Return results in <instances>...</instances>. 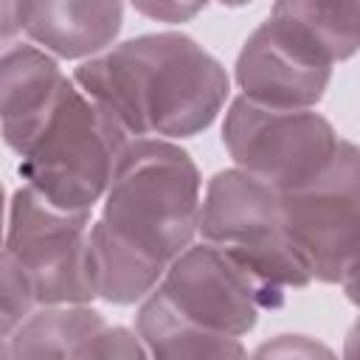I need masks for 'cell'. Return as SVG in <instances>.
Here are the masks:
<instances>
[{
    "instance_id": "6da1fadb",
    "label": "cell",
    "mask_w": 360,
    "mask_h": 360,
    "mask_svg": "<svg viewBox=\"0 0 360 360\" xmlns=\"http://www.w3.org/2000/svg\"><path fill=\"white\" fill-rule=\"evenodd\" d=\"M70 76L129 141L180 143L205 132L231 104L228 70L183 31L124 39Z\"/></svg>"
},
{
    "instance_id": "7a4b0ae2",
    "label": "cell",
    "mask_w": 360,
    "mask_h": 360,
    "mask_svg": "<svg viewBox=\"0 0 360 360\" xmlns=\"http://www.w3.org/2000/svg\"><path fill=\"white\" fill-rule=\"evenodd\" d=\"M202 174L174 141H129L118 158L98 222L166 270L200 239Z\"/></svg>"
},
{
    "instance_id": "3957f363",
    "label": "cell",
    "mask_w": 360,
    "mask_h": 360,
    "mask_svg": "<svg viewBox=\"0 0 360 360\" xmlns=\"http://www.w3.org/2000/svg\"><path fill=\"white\" fill-rule=\"evenodd\" d=\"M200 239L236 262L276 307L287 290L312 284L287 236L281 191L236 166L205 183Z\"/></svg>"
},
{
    "instance_id": "277c9868",
    "label": "cell",
    "mask_w": 360,
    "mask_h": 360,
    "mask_svg": "<svg viewBox=\"0 0 360 360\" xmlns=\"http://www.w3.org/2000/svg\"><path fill=\"white\" fill-rule=\"evenodd\" d=\"M129 138L76 87L70 84L31 143L20 158L22 186L65 211L93 214L104 202L118 158Z\"/></svg>"
},
{
    "instance_id": "5b68a950",
    "label": "cell",
    "mask_w": 360,
    "mask_h": 360,
    "mask_svg": "<svg viewBox=\"0 0 360 360\" xmlns=\"http://www.w3.org/2000/svg\"><path fill=\"white\" fill-rule=\"evenodd\" d=\"M93 214L65 211L20 186L8 200L6 248L28 276L39 307H90L98 301L90 264Z\"/></svg>"
},
{
    "instance_id": "8992f818",
    "label": "cell",
    "mask_w": 360,
    "mask_h": 360,
    "mask_svg": "<svg viewBox=\"0 0 360 360\" xmlns=\"http://www.w3.org/2000/svg\"><path fill=\"white\" fill-rule=\"evenodd\" d=\"M287 236L318 284H346L360 267V146L340 138L326 169L281 194Z\"/></svg>"
},
{
    "instance_id": "52a82bcc",
    "label": "cell",
    "mask_w": 360,
    "mask_h": 360,
    "mask_svg": "<svg viewBox=\"0 0 360 360\" xmlns=\"http://www.w3.org/2000/svg\"><path fill=\"white\" fill-rule=\"evenodd\" d=\"M222 146L236 169L284 194L326 169L340 135L318 110H270L233 96L222 115Z\"/></svg>"
},
{
    "instance_id": "ba28073f",
    "label": "cell",
    "mask_w": 360,
    "mask_h": 360,
    "mask_svg": "<svg viewBox=\"0 0 360 360\" xmlns=\"http://www.w3.org/2000/svg\"><path fill=\"white\" fill-rule=\"evenodd\" d=\"M155 292L183 318L233 338L253 332L262 309L276 307L236 262L202 239L172 262Z\"/></svg>"
},
{
    "instance_id": "9c48e42d",
    "label": "cell",
    "mask_w": 360,
    "mask_h": 360,
    "mask_svg": "<svg viewBox=\"0 0 360 360\" xmlns=\"http://www.w3.org/2000/svg\"><path fill=\"white\" fill-rule=\"evenodd\" d=\"M332 70L264 17L236 53L233 82L236 96L253 104L270 110H315L329 90Z\"/></svg>"
},
{
    "instance_id": "30bf717a",
    "label": "cell",
    "mask_w": 360,
    "mask_h": 360,
    "mask_svg": "<svg viewBox=\"0 0 360 360\" xmlns=\"http://www.w3.org/2000/svg\"><path fill=\"white\" fill-rule=\"evenodd\" d=\"M127 6L118 0H14L25 42L56 62H87L118 45Z\"/></svg>"
},
{
    "instance_id": "8fae6325",
    "label": "cell",
    "mask_w": 360,
    "mask_h": 360,
    "mask_svg": "<svg viewBox=\"0 0 360 360\" xmlns=\"http://www.w3.org/2000/svg\"><path fill=\"white\" fill-rule=\"evenodd\" d=\"M70 76L62 65L31 42L3 48L0 56V132L6 146L22 158L53 110L59 107Z\"/></svg>"
},
{
    "instance_id": "7c38bea8",
    "label": "cell",
    "mask_w": 360,
    "mask_h": 360,
    "mask_svg": "<svg viewBox=\"0 0 360 360\" xmlns=\"http://www.w3.org/2000/svg\"><path fill=\"white\" fill-rule=\"evenodd\" d=\"M132 329L143 340L149 360H250L242 338L214 332L183 318L158 292L138 304Z\"/></svg>"
},
{
    "instance_id": "4fadbf2b",
    "label": "cell",
    "mask_w": 360,
    "mask_h": 360,
    "mask_svg": "<svg viewBox=\"0 0 360 360\" xmlns=\"http://www.w3.org/2000/svg\"><path fill=\"white\" fill-rule=\"evenodd\" d=\"M267 17L329 68L352 59L360 51V0L357 3L284 0L276 3Z\"/></svg>"
},
{
    "instance_id": "5bb4252c",
    "label": "cell",
    "mask_w": 360,
    "mask_h": 360,
    "mask_svg": "<svg viewBox=\"0 0 360 360\" xmlns=\"http://www.w3.org/2000/svg\"><path fill=\"white\" fill-rule=\"evenodd\" d=\"M104 326L96 307H39L14 335L3 338L0 360H73L82 343Z\"/></svg>"
},
{
    "instance_id": "9a60e30c",
    "label": "cell",
    "mask_w": 360,
    "mask_h": 360,
    "mask_svg": "<svg viewBox=\"0 0 360 360\" xmlns=\"http://www.w3.org/2000/svg\"><path fill=\"white\" fill-rule=\"evenodd\" d=\"M90 264L98 301L115 307L143 304L166 276L163 264L112 236L98 219L90 231Z\"/></svg>"
},
{
    "instance_id": "2e32d148",
    "label": "cell",
    "mask_w": 360,
    "mask_h": 360,
    "mask_svg": "<svg viewBox=\"0 0 360 360\" xmlns=\"http://www.w3.org/2000/svg\"><path fill=\"white\" fill-rule=\"evenodd\" d=\"M39 309L34 284L28 281L25 270L3 253V309H0V338H8L17 332L20 323H25Z\"/></svg>"
},
{
    "instance_id": "e0dca14e",
    "label": "cell",
    "mask_w": 360,
    "mask_h": 360,
    "mask_svg": "<svg viewBox=\"0 0 360 360\" xmlns=\"http://www.w3.org/2000/svg\"><path fill=\"white\" fill-rule=\"evenodd\" d=\"M73 360H149V352L135 329L107 323L82 343Z\"/></svg>"
},
{
    "instance_id": "ac0fdd59",
    "label": "cell",
    "mask_w": 360,
    "mask_h": 360,
    "mask_svg": "<svg viewBox=\"0 0 360 360\" xmlns=\"http://www.w3.org/2000/svg\"><path fill=\"white\" fill-rule=\"evenodd\" d=\"M250 360H338V354L318 338L301 332H281L276 338L262 340Z\"/></svg>"
},
{
    "instance_id": "d6986e66",
    "label": "cell",
    "mask_w": 360,
    "mask_h": 360,
    "mask_svg": "<svg viewBox=\"0 0 360 360\" xmlns=\"http://www.w3.org/2000/svg\"><path fill=\"white\" fill-rule=\"evenodd\" d=\"M132 8L143 14L146 20L166 22V25H183L191 22L197 14H202L205 3H188V0H135Z\"/></svg>"
},
{
    "instance_id": "ffe728a7",
    "label": "cell",
    "mask_w": 360,
    "mask_h": 360,
    "mask_svg": "<svg viewBox=\"0 0 360 360\" xmlns=\"http://www.w3.org/2000/svg\"><path fill=\"white\" fill-rule=\"evenodd\" d=\"M340 360H360V315L354 318V323H352L349 332H346Z\"/></svg>"
},
{
    "instance_id": "44dd1931",
    "label": "cell",
    "mask_w": 360,
    "mask_h": 360,
    "mask_svg": "<svg viewBox=\"0 0 360 360\" xmlns=\"http://www.w3.org/2000/svg\"><path fill=\"white\" fill-rule=\"evenodd\" d=\"M343 295H346V301L349 304H354L357 309H360V267L352 273V278L343 284Z\"/></svg>"
}]
</instances>
